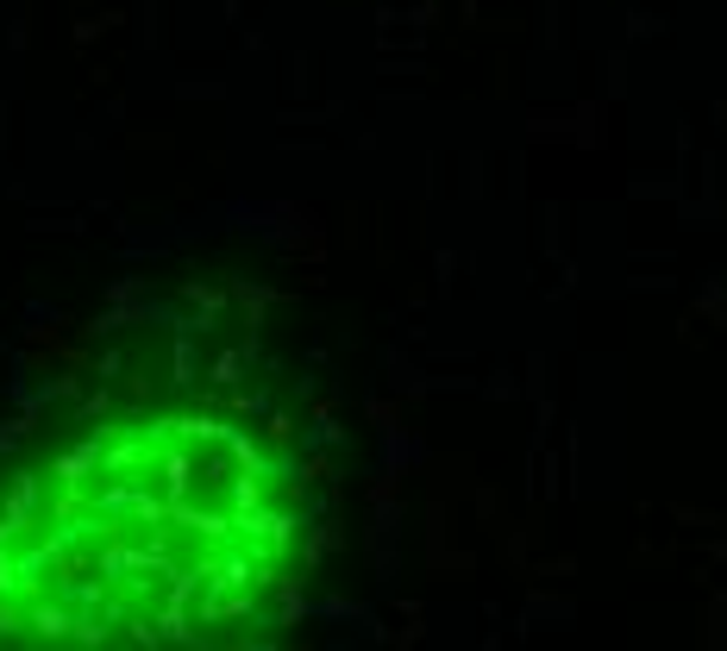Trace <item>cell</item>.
Listing matches in <instances>:
<instances>
[{"mask_svg":"<svg viewBox=\"0 0 727 651\" xmlns=\"http://www.w3.org/2000/svg\"><path fill=\"white\" fill-rule=\"evenodd\" d=\"M301 564V501L226 414L88 426L0 501V639L220 646L270 626Z\"/></svg>","mask_w":727,"mask_h":651,"instance_id":"6da1fadb","label":"cell"}]
</instances>
